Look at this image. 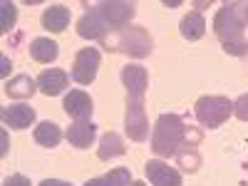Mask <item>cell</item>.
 <instances>
[{"instance_id": "cell-3", "label": "cell", "mask_w": 248, "mask_h": 186, "mask_svg": "<svg viewBox=\"0 0 248 186\" xmlns=\"http://www.w3.org/2000/svg\"><path fill=\"white\" fill-rule=\"evenodd\" d=\"M194 114H196L201 127L218 129L221 124L229 122V117L233 114V102L229 97H221V94H206V97L196 99Z\"/></svg>"}, {"instance_id": "cell-29", "label": "cell", "mask_w": 248, "mask_h": 186, "mask_svg": "<svg viewBox=\"0 0 248 186\" xmlns=\"http://www.w3.org/2000/svg\"><path fill=\"white\" fill-rule=\"evenodd\" d=\"M40 186H72V184H67V181H60V179H45Z\"/></svg>"}, {"instance_id": "cell-30", "label": "cell", "mask_w": 248, "mask_h": 186, "mask_svg": "<svg viewBox=\"0 0 248 186\" xmlns=\"http://www.w3.org/2000/svg\"><path fill=\"white\" fill-rule=\"evenodd\" d=\"M241 17L243 23H248V3H241Z\"/></svg>"}, {"instance_id": "cell-22", "label": "cell", "mask_w": 248, "mask_h": 186, "mask_svg": "<svg viewBox=\"0 0 248 186\" xmlns=\"http://www.w3.org/2000/svg\"><path fill=\"white\" fill-rule=\"evenodd\" d=\"M176 167H181L184 171H189V174L199 171V167H201V154L196 152V147H181V149L176 152Z\"/></svg>"}, {"instance_id": "cell-9", "label": "cell", "mask_w": 248, "mask_h": 186, "mask_svg": "<svg viewBox=\"0 0 248 186\" xmlns=\"http://www.w3.org/2000/svg\"><path fill=\"white\" fill-rule=\"evenodd\" d=\"M109 32H112L109 25L105 23V17L99 15L97 8L87 10L85 15L77 20V35L85 37V40H99V43H102V40H105Z\"/></svg>"}, {"instance_id": "cell-18", "label": "cell", "mask_w": 248, "mask_h": 186, "mask_svg": "<svg viewBox=\"0 0 248 186\" xmlns=\"http://www.w3.org/2000/svg\"><path fill=\"white\" fill-rule=\"evenodd\" d=\"M122 154H127V147H124V139L117 134V132H107V134H102L99 139V149H97V156L102 161H112Z\"/></svg>"}, {"instance_id": "cell-6", "label": "cell", "mask_w": 248, "mask_h": 186, "mask_svg": "<svg viewBox=\"0 0 248 186\" xmlns=\"http://www.w3.org/2000/svg\"><path fill=\"white\" fill-rule=\"evenodd\" d=\"M124 129L132 141H147L149 137V122L144 112V99L127 97V112H124Z\"/></svg>"}, {"instance_id": "cell-16", "label": "cell", "mask_w": 248, "mask_h": 186, "mask_svg": "<svg viewBox=\"0 0 248 186\" xmlns=\"http://www.w3.org/2000/svg\"><path fill=\"white\" fill-rule=\"evenodd\" d=\"M70 8L67 5H50L43 13V28L50 32H65L70 25Z\"/></svg>"}, {"instance_id": "cell-10", "label": "cell", "mask_w": 248, "mask_h": 186, "mask_svg": "<svg viewBox=\"0 0 248 186\" xmlns=\"http://www.w3.org/2000/svg\"><path fill=\"white\" fill-rule=\"evenodd\" d=\"M144 174L152 186H181V174L161 159H149L144 164Z\"/></svg>"}, {"instance_id": "cell-34", "label": "cell", "mask_w": 248, "mask_h": 186, "mask_svg": "<svg viewBox=\"0 0 248 186\" xmlns=\"http://www.w3.org/2000/svg\"><path fill=\"white\" fill-rule=\"evenodd\" d=\"M243 169H246V171H248V159H246V164H243Z\"/></svg>"}, {"instance_id": "cell-7", "label": "cell", "mask_w": 248, "mask_h": 186, "mask_svg": "<svg viewBox=\"0 0 248 186\" xmlns=\"http://www.w3.org/2000/svg\"><path fill=\"white\" fill-rule=\"evenodd\" d=\"M99 50L97 47H82L77 55H75V62H72V79L77 85H90L97 77V70H99Z\"/></svg>"}, {"instance_id": "cell-23", "label": "cell", "mask_w": 248, "mask_h": 186, "mask_svg": "<svg viewBox=\"0 0 248 186\" xmlns=\"http://www.w3.org/2000/svg\"><path fill=\"white\" fill-rule=\"evenodd\" d=\"M0 30H3L5 35L15 28V20H17V8H15V3H10V0H3L0 3Z\"/></svg>"}, {"instance_id": "cell-24", "label": "cell", "mask_w": 248, "mask_h": 186, "mask_svg": "<svg viewBox=\"0 0 248 186\" xmlns=\"http://www.w3.org/2000/svg\"><path fill=\"white\" fill-rule=\"evenodd\" d=\"M201 139H203L201 129L191 127V124H186V129H184V147H199Z\"/></svg>"}, {"instance_id": "cell-11", "label": "cell", "mask_w": 248, "mask_h": 186, "mask_svg": "<svg viewBox=\"0 0 248 186\" xmlns=\"http://www.w3.org/2000/svg\"><path fill=\"white\" fill-rule=\"evenodd\" d=\"M122 85L127 87V97L144 99V92L149 87V72L141 65H127L122 67Z\"/></svg>"}, {"instance_id": "cell-2", "label": "cell", "mask_w": 248, "mask_h": 186, "mask_svg": "<svg viewBox=\"0 0 248 186\" xmlns=\"http://www.w3.org/2000/svg\"><path fill=\"white\" fill-rule=\"evenodd\" d=\"M102 45H105L107 50H119V52L129 55V57L141 60V57L152 55L154 40H152V35L144 30L141 25H127L119 32H109L105 40H102Z\"/></svg>"}, {"instance_id": "cell-8", "label": "cell", "mask_w": 248, "mask_h": 186, "mask_svg": "<svg viewBox=\"0 0 248 186\" xmlns=\"http://www.w3.org/2000/svg\"><path fill=\"white\" fill-rule=\"evenodd\" d=\"M62 109L67 112V117H72L75 122H87L94 112V102L87 92L82 90H70L62 102Z\"/></svg>"}, {"instance_id": "cell-15", "label": "cell", "mask_w": 248, "mask_h": 186, "mask_svg": "<svg viewBox=\"0 0 248 186\" xmlns=\"http://www.w3.org/2000/svg\"><path fill=\"white\" fill-rule=\"evenodd\" d=\"M37 92V79L30 75H15L13 79L5 82V94L10 99H30Z\"/></svg>"}, {"instance_id": "cell-1", "label": "cell", "mask_w": 248, "mask_h": 186, "mask_svg": "<svg viewBox=\"0 0 248 186\" xmlns=\"http://www.w3.org/2000/svg\"><path fill=\"white\" fill-rule=\"evenodd\" d=\"M184 129L186 124L176 114H159L152 132V152L156 156H176L184 147Z\"/></svg>"}, {"instance_id": "cell-33", "label": "cell", "mask_w": 248, "mask_h": 186, "mask_svg": "<svg viewBox=\"0 0 248 186\" xmlns=\"http://www.w3.org/2000/svg\"><path fill=\"white\" fill-rule=\"evenodd\" d=\"M129 186H147V184H144V181H132Z\"/></svg>"}, {"instance_id": "cell-31", "label": "cell", "mask_w": 248, "mask_h": 186, "mask_svg": "<svg viewBox=\"0 0 248 186\" xmlns=\"http://www.w3.org/2000/svg\"><path fill=\"white\" fill-rule=\"evenodd\" d=\"M0 154H3V156L8 154V134L5 132H3V149H0Z\"/></svg>"}, {"instance_id": "cell-27", "label": "cell", "mask_w": 248, "mask_h": 186, "mask_svg": "<svg viewBox=\"0 0 248 186\" xmlns=\"http://www.w3.org/2000/svg\"><path fill=\"white\" fill-rule=\"evenodd\" d=\"M3 186H32V184H30V179L23 176V174H13V176H8V179L3 181Z\"/></svg>"}, {"instance_id": "cell-4", "label": "cell", "mask_w": 248, "mask_h": 186, "mask_svg": "<svg viewBox=\"0 0 248 186\" xmlns=\"http://www.w3.org/2000/svg\"><path fill=\"white\" fill-rule=\"evenodd\" d=\"M243 17H241V3H223V8H218L216 17H214V32L221 40V45H231V43H241L243 37Z\"/></svg>"}, {"instance_id": "cell-19", "label": "cell", "mask_w": 248, "mask_h": 186, "mask_svg": "<svg viewBox=\"0 0 248 186\" xmlns=\"http://www.w3.org/2000/svg\"><path fill=\"white\" fill-rule=\"evenodd\" d=\"M179 32H181L184 40H189V43H194V40H201V37L206 35V20H203V15H201L199 10L184 15L181 23H179Z\"/></svg>"}, {"instance_id": "cell-21", "label": "cell", "mask_w": 248, "mask_h": 186, "mask_svg": "<svg viewBox=\"0 0 248 186\" xmlns=\"http://www.w3.org/2000/svg\"><path fill=\"white\" fill-rule=\"evenodd\" d=\"M129 184H132V171L127 167H117L105 176L85 181V186H129Z\"/></svg>"}, {"instance_id": "cell-20", "label": "cell", "mask_w": 248, "mask_h": 186, "mask_svg": "<svg viewBox=\"0 0 248 186\" xmlns=\"http://www.w3.org/2000/svg\"><path fill=\"white\" fill-rule=\"evenodd\" d=\"M32 137H35V141L37 144H43V147H47V149H52V147H57V144L62 141V129L57 127L55 122H40L37 127H35V132H32Z\"/></svg>"}, {"instance_id": "cell-25", "label": "cell", "mask_w": 248, "mask_h": 186, "mask_svg": "<svg viewBox=\"0 0 248 186\" xmlns=\"http://www.w3.org/2000/svg\"><path fill=\"white\" fill-rule=\"evenodd\" d=\"M233 114H236V119L248 122V94H241V97L233 102Z\"/></svg>"}, {"instance_id": "cell-26", "label": "cell", "mask_w": 248, "mask_h": 186, "mask_svg": "<svg viewBox=\"0 0 248 186\" xmlns=\"http://www.w3.org/2000/svg\"><path fill=\"white\" fill-rule=\"evenodd\" d=\"M223 50L229 52V55L243 57V55H248V43H246V40H241V43H231V45H223Z\"/></svg>"}, {"instance_id": "cell-12", "label": "cell", "mask_w": 248, "mask_h": 186, "mask_svg": "<svg viewBox=\"0 0 248 186\" xmlns=\"http://www.w3.org/2000/svg\"><path fill=\"white\" fill-rule=\"evenodd\" d=\"M70 85V75L60 67H50V70H43L37 75V90L43 92L45 97H57L67 90Z\"/></svg>"}, {"instance_id": "cell-5", "label": "cell", "mask_w": 248, "mask_h": 186, "mask_svg": "<svg viewBox=\"0 0 248 186\" xmlns=\"http://www.w3.org/2000/svg\"><path fill=\"white\" fill-rule=\"evenodd\" d=\"M97 10H99L102 17H105V23L109 25L112 32L124 30L132 23V17L137 15V5L127 3V0H107V3H99Z\"/></svg>"}, {"instance_id": "cell-32", "label": "cell", "mask_w": 248, "mask_h": 186, "mask_svg": "<svg viewBox=\"0 0 248 186\" xmlns=\"http://www.w3.org/2000/svg\"><path fill=\"white\" fill-rule=\"evenodd\" d=\"M164 5H167V8H176V5H181V3H179V0H171V3H169V0H164Z\"/></svg>"}, {"instance_id": "cell-28", "label": "cell", "mask_w": 248, "mask_h": 186, "mask_svg": "<svg viewBox=\"0 0 248 186\" xmlns=\"http://www.w3.org/2000/svg\"><path fill=\"white\" fill-rule=\"evenodd\" d=\"M10 72V60H8V55H3V57H0V75H8Z\"/></svg>"}, {"instance_id": "cell-14", "label": "cell", "mask_w": 248, "mask_h": 186, "mask_svg": "<svg viewBox=\"0 0 248 186\" xmlns=\"http://www.w3.org/2000/svg\"><path fill=\"white\" fill-rule=\"evenodd\" d=\"M97 137V124L94 122H75L70 124V129H67V141L72 144L75 149H87L90 144L94 141Z\"/></svg>"}, {"instance_id": "cell-17", "label": "cell", "mask_w": 248, "mask_h": 186, "mask_svg": "<svg viewBox=\"0 0 248 186\" xmlns=\"http://www.w3.org/2000/svg\"><path fill=\"white\" fill-rule=\"evenodd\" d=\"M57 55H60V47L50 37H35L30 43V57L40 62V65H50V62L57 60Z\"/></svg>"}, {"instance_id": "cell-13", "label": "cell", "mask_w": 248, "mask_h": 186, "mask_svg": "<svg viewBox=\"0 0 248 186\" xmlns=\"http://www.w3.org/2000/svg\"><path fill=\"white\" fill-rule=\"evenodd\" d=\"M0 119H3V124L10 129H28L35 124L37 114L30 105H10V107H3Z\"/></svg>"}]
</instances>
